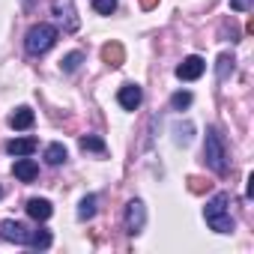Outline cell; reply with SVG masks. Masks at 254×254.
<instances>
[{"label":"cell","instance_id":"10","mask_svg":"<svg viewBox=\"0 0 254 254\" xmlns=\"http://www.w3.org/2000/svg\"><path fill=\"white\" fill-rule=\"evenodd\" d=\"M51 212H54V209H51V203H48L45 197H30V200H27V215H30V218H36V221H48Z\"/></svg>","mask_w":254,"mask_h":254},{"label":"cell","instance_id":"26","mask_svg":"<svg viewBox=\"0 0 254 254\" xmlns=\"http://www.w3.org/2000/svg\"><path fill=\"white\" fill-rule=\"evenodd\" d=\"M0 197H3V191H0Z\"/></svg>","mask_w":254,"mask_h":254},{"label":"cell","instance_id":"23","mask_svg":"<svg viewBox=\"0 0 254 254\" xmlns=\"http://www.w3.org/2000/svg\"><path fill=\"white\" fill-rule=\"evenodd\" d=\"M251 3H254V0H230V9L233 12H248Z\"/></svg>","mask_w":254,"mask_h":254},{"label":"cell","instance_id":"13","mask_svg":"<svg viewBox=\"0 0 254 254\" xmlns=\"http://www.w3.org/2000/svg\"><path fill=\"white\" fill-rule=\"evenodd\" d=\"M9 126H12V129H30V126H33V111L30 108H15L9 114Z\"/></svg>","mask_w":254,"mask_h":254},{"label":"cell","instance_id":"15","mask_svg":"<svg viewBox=\"0 0 254 254\" xmlns=\"http://www.w3.org/2000/svg\"><path fill=\"white\" fill-rule=\"evenodd\" d=\"M233 63H236V60H233L230 54H221V57H218V66H215V72H218V81H227V78L233 75V69H236Z\"/></svg>","mask_w":254,"mask_h":254},{"label":"cell","instance_id":"9","mask_svg":"<svg viewBox=\"0 0 254 254\" xmlns=\"http://www.w3.org/2000/svg\"><path fill=\"white\" fill-rule=\"evenodd\" d=\"M12 174H15L21 183H33V180L39 177V165H36L33 159H27V156H18L15 165H12Z\"/></svg>","mask_w":254,"mask_h":254},{"label":"cell","instance_id":"19","mask_svg":"<svg viewBox=\"0 0 254 254\" xmlns=\"http://www.w3.org/2000/svg\"><path fill=\"white\" fill-rule=\"evenodd\" d=\"M174 141L177 144H183V147H189L191 144V123H186V126H174Z\"/></svg>","mask_w":254,"mask_h":254},{"label":"cell","instance_id":"21","mask_svg":"<svg viewBox=\"0 0 254 254\" xmlns=\"http://www.w3.org/2000/svg\"><path fill=\"white\" fill-rule=\"evenodd\" d=\"M171 105H174V111H183V108H189V105H191V93H189V90H180V93H174V96H171Z\"/></svg>","mask_w":254,"mask_h":254},{"label":"cell","instance_id":"24","mask_svg":"<svg viewBox=\"0 0 254 254\" xmlns=\"http://www.w3.org/2000/svg\"><path fill=\"white\" fill-rule=\"evenodd\" d=\"M156 3H159V0H141V6H144V9H150V6H156Z\"/></svg>","mask_w":254,"mask_h":254},{"label":"cell","instance_id":"7","mask_svg":"<svg viewBox=\"0 0 254 254\" xmlns=\"http://www.w3.org/2000/svg\"><path fill=\"white\" fill-rule=\"evenodd\" d=\"M0 233H3V239L18 242V245H27L30 242V227H24L21 221H12V218H6L3 224H0Z\"/></svg>","mask_w":254,"mask_h":254},{"label":"cell","instance_id":"17","mask_svg":"<svg viewBox=\"0 0 254 254\" xmlns=\"http://www.w3.org/2000/svg\"><path fill=\"white\" fill-rule=\"evenodd\" d=\"M93 215H96V194H87L81 200V206H78V218L81 221H90Z\"/></svg>","mask_w":254,"mask_h":254},{"label":"cell","instance_id":"8","mask_svg":"<svg viewBox=\"0 0 254 254\" xmlns=\"http://www.w3.org/2000/svg\"><path fill=\"white\" fill-rule=\"evenodd\" d=\"M141 99H144V90H141L138 84H123L120 93H117V102H120L126 111H135V108L141 105Z\"/></svg>","mask_w":254,"mask_h":254},{"label":"cell","instance_id":"11","mask_svg":"<svg viewBox=\"0 0 254 254\" xmlns=\"http://www.w3.org/2000/svg\"><path fill=\"white\" fill-rule=\"evenodd\" d=\"M9 156H33L36 153V138H12L6 144Z\"/></svg>","mask_w":254,"mask_h":254},{"label":"cell","instance_id":"3","mask_svg":"<svg viewBox=\"0 0 254 254\" xmlns=\"http://www.w3.org/2000/svg\"><path fill=\"white\" fill-rule=\"evenodd\" d=\"M57 36H60V33H57V27H54V24L39 21V24H33V27L27 30V36H24V48H27V54L39 57V54H45V51H51V48H54Z\"/></svg>","mask_w":254,"mask_h":254},{"label":"cell","instance_id":"22","mask_svg":"<svg viewBox=\"0 0 254 254\" xmlns=\"http://www.w3.org/2000/svg\"><path fill=\"white\" fill-rule=\"evenodd\" d=\"M93 9H96L99 15H111V12L117 9V0H93Z\"/></svg>","mask_w":254,"mask_h":254},{"label":"cell","instance_id":"12","mask_svg":"<svg viewBox=\"0 0 254 254\" xmlns=\"http://www.w3.org/2000/svg\"><path fill=\"white\" fill-rule=\"evenodd\" d=\"M102 60H105L108 66H123V60H126L123 45H120V42H108V45L102 48Z\"/></svg>","mask_w":254,"mask_h":254},{"label":"cell","instance_id":"2","mask_svg":"<svg viewBox=\"0 0 254 254\" xmlns=\"http://www.w3.org/2000/svg\"><path fill=\"white\" fill-rule=\"evenodd\" d=\"M203 162L209 165L212 174L224 177L227 174V147H224V138L215 132V129H206V141H203Z\"/></svg>","mask_w":254,"mask_h":254},{"label":"cell","instance_id":"1","mask_svg":"<svg viewBox=\"0 0 254 254\" xmlns=\"http://www.w3.org/2000/svg\"><path fill=\"white\" fill-rule=\"evenodd\" d=\"M203 218L215 233H233V218H230V194L218 191L206 200L203 206Z\"/></svg>","mask_w":254,"mask_h":254},{"label":"cell","instance_id":"20","mask_svg":"<svg viewBox=\"0 0 254 254\" xmlns=\"http://www.w3.org/2000/svg\"><path fill=\"white\" fill-rule=\"evenodd\" d=\"M81 63H84V51H72V54H66V57H63L60 69H63V72H75Z\"/></svg>","mask_w":254,"mask_h":254},{"label":"cell","instance_id":"6","mask_svg":"<svg viewBox=\"0 0 254 254\" xmlns=\"http://www.w3.org/2000/svg\"><path fill=\"white\" fill-rule=\"evenodd\" d=\"M203 69H206V63H203L197 54H191V57H186V60L177 66V78H180V81H197V78L203 75Z\"/></svg>","mask_w":254,"mask_h":254},{"label":"cell","instance_id":"5","mask_svg":"<svg viewBox=\"0 0 254 254\" xmlns=\"http://www.w3.org/2000/svg\"><path fill=\"white\" fill-rule=\"evenodd\" d=\"M147 224V209L141 200H129L126 203V230H129L132 236H138Z\"/></svg>","mask_w":254,"mask_h":254},{"label":"cell","instance_id":"16","mask_svg":"<svg viewBox=\"0 0 254 254\" xmlns=\"http://www.w3.org/2000/svg\"><path fill=\"white\" fill-rule=\"evenodd\" d=\"M81 150H84V153H105L108 147H105L102 138H96V135H84V138H81Z\"/></svg>","mask_w":254,"mask_h":254},{"label":"cell","instance_id":"25","mask_svg":"<svg viewBox=\"0 0 254 254\" xmlns=\"http://www.w3.org/2000/svg\"><path fill=\"white\" fill-rule=\"evenodd\" d=\"M24 6H27V9H30V6H33V0H24Z\"/></svg>","mask_w":254,"mask_h":254},{"label":"cell","instance_id":"18","mask_svg":"<svg viewBox=\"0 0 254 254\" xmlns=\"http://www.w3.org/2000/svg\"><path fill=\"white\" fill-rule=\"evenodd\" d=\"M27 245L45 251V248L51 245V233H48V230H30V242H27Z\"/></svg>","mask_w":254,"mask_h":254},{"label":"cell","instance_id":"14","mask_svg":"<svg viewBox=\"0 0 254 254\" xmlns=\"http://www.w3.org/2000/svg\"><path fill=\"white\" fill-rule=\"evenodd\" d=\"M45 162L48 165H63L66 162V147L63 144H48L45 147Z\"/></svg>","mask_w":254,"mask_h":254},{"label":"cell","instance_id":"4","mask_svg":"<svg viewBox=\"0 0 254 254\" xmlns=\"http://www.w3.org/2000/svg\"><path fill=\"white\" fill-rule=\"evenodd\" d=\"M51 9H54V15H57V21L63 24L66 33H75V30H78V12H75V3H72V0H54Z\"/></svg>","mask_w":254,"mask_h":254}]
</instances>
